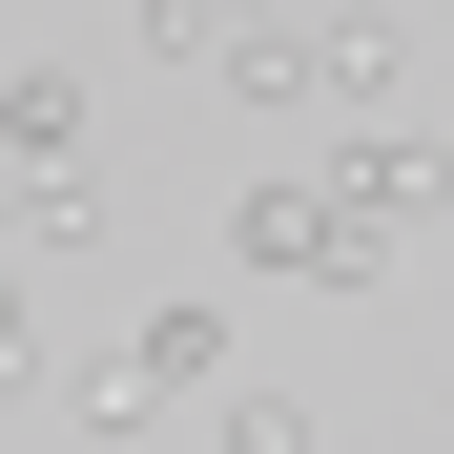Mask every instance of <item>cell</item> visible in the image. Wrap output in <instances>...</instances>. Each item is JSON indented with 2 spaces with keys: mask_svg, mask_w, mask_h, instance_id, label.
<instances>
[{
  "mask_svg": "<svg viewBox=\"0 0 454 454\" xmlns=\"http://www.w3.org/2000/svg\"><path fill=\"white\" fill-rule=\"evenodd\" d=\"M413 166H434V207H454V104H434V124H413Z\"/></svg>",
  "mask_w": 454,
  "mask_h": 454,
  "instance_id": "9",
  "label": "cell"
},
{
  "mask_svg": "<svg viewBox=\"0 0 454 454\" xmlns=\"http://www.w3.org/2000/svg\"><path fill=\"white\" fill-rule=\"evenodd\" d=\"M227 248L289 269V289H372V269H393V227H351L331 186H248V207H227Z\"/></svg>",
  "mask_w": 454,
  "mask_h": 454,
  "instance_id": "1",
  "label": "cell"
},
{
  "mask_svg": "<svg viewBox=\"0 0 454 454\" xmlns=\"http://www.w3.org/2000/svg\"><path fill=\"white\" fill-rule=\"evenodd\" d=\"M42 393V310H21V269H0V413Z\"/></svg>",
  "mask_w": 454,
  "mask_h": 454,
  "instance_id": "8",
  "label": "cell"
},
{
  "mask_svg": "<svg viewBox=\"0 0 454 454\" xmlns=\"http://www.w3.org/2000/svg\"><path fill=\"white\" fill-rule=\"evenodd\" d=\"M227 454H331V434L289 413V393H227Z\"/></svg>",
  "mask_w": 454,
  "mask_h": 454,
  "instance_id": "7",
  "label": "cell"
},
{
  "mask_svg": "<svg viewBox=\"0 0 454 454\" xmlns=\"http://www.w3.org/2000/svg\"><path fill=\"white\" fill-rule=\"evenodd\" d=\"M124 21H145V42H166V62H207L227 21H248V0H124Z\"/></svg>",
  "mask_w": 454,
  "mask_h": 454,
  "instance_id": "6",
  "label": "cell"
},
{
  "mask_svg": "<svg viewBox=\"0 0 454 454\" xmlns=\"http://www.w3.org/2000/svg\"><path fill=\"white\" fill-rule=\"evenodd\" d=\"M0 166L21 186H83V62H21V83H0Z\"/></svg>",
  "mask_w": 454,
  "mask_h": 454,
  "instance_id": "3",
  "label": "cell"
},
{
  "mask_svg": "<svg viewBox=\"0 0 454 454\" xmlns=\"http://www.w3.org/2000/svg\"><path fill=\"white\" fill-rule=\"evenodd\" d=\"M83 454H145V434H83Z\"/></svg>",
  "mask_w": 454,
  "mask_h": 454,
  "instance_id": "10",
  "label": "cell"
},
{
  "mask_svg": "<svg viewBox=\"0 0 454 454\" xmlns=\"http://www.w3.org/2000/svg\"><path fill=\"white\" fill-rule=\"evenodd\" d=\"M393 83H413V42H393V21H351V0H331V21H310V104H351V124H372Z\"/></svg>",
  "mask_w": 454,
  "mask_h": 454,
  "instance_id": "5",
  "label": "cell"
},
{
  "mask_svg": "<svg viewBox=\"0 0 454 454\" xmlns=\"http://www.w3.org/2000/svg\"><path fill=\"white\" fill-rule=\"evenodd\" d=\"M207 372H227V310H207V289H166V310H145V331L104 351V434H166V413L207 393Z\"/></svg>",
  "mask_w": 454,
  "mask_h": 454,
  "instance_id": "2",
  "label": "cell"
},
{
  "mask_svg": "<svg viewBox=\"0 0 454 454\" xmlns=\"http://www.w3.org/2000/svg\"><path fill=\"white\" fill-rule=\"evenodd\" d=\"M207 83L289 124V104H310V21H289V0H248V21H227V42H207Z\"/></svg>",
  "mask_w": 454,
  "mask_h": 454,
  "instance_id": "4",
  "label": "cell"
}]
</instances>
